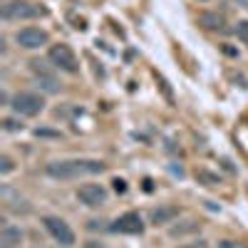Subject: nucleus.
<instances>
[{
	"mask_svg": "<svg viewBox=\"0 0 248 248\" xmlns=\"http://www.w3.org/2000/svg\"><path fill=\"white\" fill-rule=\"evenodd\" d=\"M10 107L23 117H35L45 109V99L40 94H32V92H17L10 99Z\"/></svg>",
	"mask_w": 248,
	"mask_h": 248,
	"instance_id": "f03ea898",
	"label": "nucleus"
},
{
	"mask_svg": "<svg viewBox=\"0 0 248 248\" xmlns=\"http://www.w3.org/2000/svg\"><path fill=\"white\" fill-rule=\"evenodd\" d=\"M43 223H45L47 233H50L60 246H75V231L70 229L67 221H62V218H57V216H45Z\"/></svg>",
	"mask_w": 248,
	"mask_h": 248,
	"instance_id": "20e7f679",
	"label": "nucleus"
},
{
	"mask_svg": "<svg viewBox=\"0 0 248 248\" xmlns=\"http://www.w3.org/2000/svg\"><path fill=\"white\" fill-rule=\"evenodd\" d=\"M107 167L102 161L94 159H65V161H50L45 167V174L50 179H60V181H70V179H79V176H92V174H102Z\"/></svg>",
	"mask_w": 248,
	"mask_h": 248,
	"instance_id": "f257e3e1",
	"label": "nucleus"
},
{
	"mask_svg": "<svg viewBox=\"0 0 248 248\" xmlns=\"http://www.w3.org/2000/svg\"><path fill=\"white\" fill-rule=\"evenodd\" d=\"M43 15H47L45 8L23 3V0H15V3L3 8V17L5 20H32V17H43Z\"/></svg>",
	"mask_w": 248,
	"mask_h": 248,
	"instance_id": "39448f33",
	"label": "nucleus"
},
{
	"mask_svg": "<svg viewBox=\"0 0 248 248\" xmlns=\"http://www.w3.org/2000/svg\"><path fill=\"white\" fill-rule=\"evenodd\" d=\"M196 179H199L201 184H206V186H216V184H221V179H218L216 174L206 171V169H199V171H196Z\"/></svg>",
	"mask_w": 248,
	"mask_h": 248,
	"instance_id": "f8f14e48",
	"label": "nucleus"
},
{
	"mask_svg": "<svg viewBox=\"0 0 248 248\" xmlns=\"http://www.w3.org/2000/svg\"><path fill=\"white\" fill-rule=\"evenodd\" d=\"M40 87H43L45 92H50V94L60 92V85H57V79H55L52 75H47V77H40Z\"/></svg>",
	"mask_w": 248,
	"mask_h": 248,
	"instance_id": "ddd939ff",
	"label": "nucleus"
},
{
	"mask_svg": "<svg viewBox=\"0 0 248 248\" xmlns=\"http://www.w3.org/2000/svg\"><path fill=\"white\" fill-rule=\"evenodd\" d=\"M3 129L5 132H20V129H23V124H20L17 119H10L8 117V119H3Z\"/></svg>",
	"mask_w": 248,
	"mask_h": 248,
	"instance_id": "2eb2a0df",
	"label": "nucleus"
},
{
	"mask_svg": "<svg viewBox=\"0 0 248 248\" xmlns=\"http://www.w3.org/2000/svg\"><path fill=\"white\" fill-rule=\"evenodd\" d=\"M0 171H3V174L13 171V159L10 156H0Z\"/></svg>",
	"mask_w": 248,
	"mask_h": 248,
	"instance_id": "f3484780",
	"label": "nucleus"
},
{
	"mask_svg": "<svg viewBox=\"0 0 248 248\" xmlns=\"http://www.w3.org/2000/svg\"><path fill=\"white\" fill-rule=\"evenodd\" d=\"M236 35H238L241 43H246V45H248V20H241V23L236 25Z\"/></svg>",
	"mask_w": 248,
	"mask_h": 248,
	"instance_id": "4468645a",
	"label": "nucleus"
},
{
	"mask_svg": "<svg viewBox=\"0 0 248 248\" xmlns=\"http://www.w3.org/2000/svg\"><path fill=\"white\" fill-rule=\"evenodd\" d=\"M218 248H241V246H238L236 241H221V243H218Z\"/></svg>",
	"mask_w": 248,
	"mask_h": 248,
	"instance_id": "aec40b11",
	"label": "nucleus"
},
{
	"mask_svg": "<svg viewBox=\"0 0 248 248\" xmlns=\"http://www.w3.org/2000/svg\"><path fill=\"white\" fill-rule=\"evenodd\" d=\"M201 23H206V28H221V17H216V15H201Z\"/></svg>",
	"mask_w": 248,
	"mask_h": 248,
	"instance_id": "dca6fc26",
	"label": "nucleus"
},
{
	"mask_svg": "<svg viewBox=\"0 0 248 248\" xmlns=\"http://www.w3.org/2000/svg\"><path fill=\"white\" fill-rule=\"evenodd\" d=\"M191 248H206V241H201L199 246H191Z\"/></svg>",
	"mask_w": 248,
	"mask_h": 248,
	"instance_id": "412c9836",
	"label": "nucleus"
},
{
	"mask_svg": "<svg viewBox=\"0 0 248 248\" xmlns=\"http://www.w3.org/2000/svg\"><path fill=\"white\" fill-rule=\"evenodd\" d=\"M77 199L85 206H90V209H97V206H102L107 201V189L102 184H85L77 191Z\"/></svg>",
	"mask_w": 248,
	"mask_h": 248,
	"instance_id": "6e6552de",
	"label": "nucleus"
},
{
	"mask_svg": "<svg viewBox=\"0 0 248 248\" xmlns=\"http://www.w3.org/2000/svg\"><path fill=\"white\" fill-rule=\"evenodd\" d=\"M176 216H179V206H159V209L152 211V223L164 226V223H171Z\"/></svg>",
	"mask_w": 248,
	"mask_h": 248,
	"instance_id": "1a4fd4ad",
	"label": "nucleus"
},
{
	"mask_svg": "<svg viewBox=\"0 0 248 248\" xmlns=\"http://www.w3.org/2000/svg\"><path fill=\"white\" fill-rule=\"evenodd\" d=\"M20 241H23V231L17 226H5L0 231V248H15Z\"/></svg>",
	"mask_w": 248,
	"mask_h": 248,
	"instance_id": "9d476101",
	"label": "nucleus"
},
{
	"mask_svg": "<svg viewBox=\"0 0 248 248\" xmlns=\"http://www.w3.org/2000/svg\"><path fill=\"white\" fill-rule=\"evenodd\" d=\"M199 229H201V223L186 221L184 226H171V229H169V236H171V238H181V236H186V233H196Z\"/></svg>",
	"mask_w": 248,
	"mask_h": 248,
	"instance_id": "9b49d317",
	"label": "nucleus"
},
{
	"mask_svg": "<svg viewBox=\"0 0 248 248\" xmlns=\"http://www.w3.org/2000/svg\"><path fill=\"white\" fill-rule=\"evenodd\" d=\"M112 233H129V236H141L144 233V221L137 211H127L122 214L112 226H109Z\"/></svg>",
	"mask_w": 248,
	"mask_h": 248,
	"instance_id": "423d86ee",
	"label": "nucleus"
},
{
	"mask_svg": "<svg viewBox=\"0 0 248 248\" xmlns=\"http://www.w3.org/2000/svg\"><path fill=\"white\" fill-rule=\"evenodd\" d=\"M47 40H50V35L45 30H40V28H23V30L15 32V43L20 47H25V50L43 47V45H47Z\"/></svg>",
	"mask_w": 248,
	"mask_h": 248,
	"instance_id": "0eeeda50",
	"label": "nucleus"
},
{
	"mask_svg": "<svg viewBox=\"0 0 248 248\" xmlns=\"http://www.w3.org/2000/svg\"><path fill=\"white\" fill-rule=\"evenodd\" d=\"M37 137H52V139H60V132H52V129H35Z\"/></svg>",
	"mask_w": 248,
	"mask_h": 248,
	"instance_id": "6ab92c4d",
	"label": "nucleus"
},
{
	"mask_svg": "<svg viewBox=\"0 0 248 248\" xmlns=\"http://www.w3.org/2000/svg\"><path fill=\"white\" fill-rule=\"evenodd\" d=\"M47 57H50V62L55 67H60L62 72H77L79 70V62H77V57H75V52H72V47L70 45H65V43H60V45H52L50 47V52H47Z\"/></svg>",
	"mask_w": 248,
	"mask_h": 248,
	"instance_id": "7ed1b4c3",
	"label": "nucleus"
},
{
	"mask_svg": "<svg viewBox=\"0 0 248 248\" xmlns=\"http://www.w3.org/2000/svg\"><path fill=\"white\" fill-rule=\"evenodd\" d=\"M112 186H114V191H117V194H124V191H127V181H124V179H114Z\"/></svg>",
	"mask_w": 248,
	"mask_h": 248,
	"instance_id": "a211bd4d",
	"label": "nucleus"
}]
</instances>
